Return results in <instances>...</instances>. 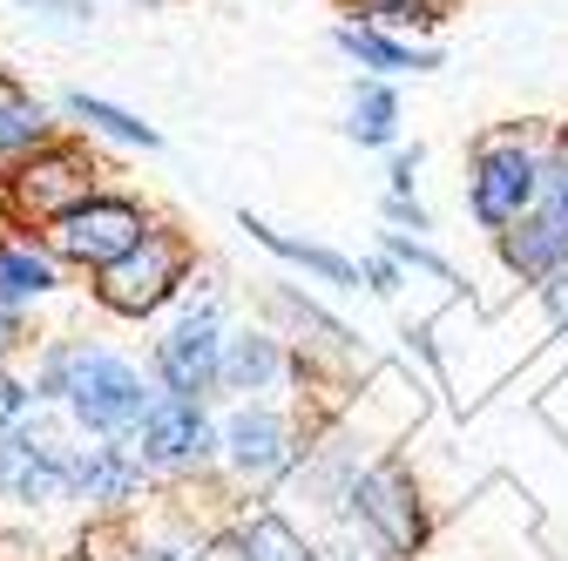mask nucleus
<instances>
[{
    "label": "nucleus",
    "instance_id": "nucleus-25",
    "mask_svg": "<svg viewBox=\"0 0 568 561\" xmlns=\"http://www.w3.org/2000/svg\"><path fill=\"white\" fill-rule=\"evenodd\" d=\"M379 217H386V231H406V237H426L434 231V210H426L419 196H379Z\"/></svg>",
    "mask_w": 568,
    "mask_h": 561
},
{
    "label": "nucleus",
    "instance_id": "nucleus-7",
    "mask_svg": "<svg viewBox=\"0 0 568 561\" xmlns=\"http://www.w3.org/2000/svg\"><path fill=\"white\" fill-rule=\"evenodd\" d=\"M224 298L217 292H203L183 305V318L156 338V386L170 399H210L217 392V366H224Z\"/></svg>",
    "mask_w": 568,
    "mask_h": 561
},
{
    "label": "nucleus",
    "instance_id": "nucleus-32",
    "mask_svg": "<svg viewBox=\"0 0 568 561\" xmlns=\"http://www.w3.org/2000/svg\"><path fill=\"white\" fill-rule=\"evenodd\" d=\"M21 345H28V338H21V312H8V305H0V366H8V359L21 353Z\"/></svg>",
    "mask_w": 568,
    "mask_h": 561
},
{
    "label": "nucleus",
    "instance_id": "nucleus-24",
    "mask_svg": "<svg viewBox=\"0 0 568 561\" xmlns=\"http://www.w3.org/2000/svg\"><path fill=\"white\" fill-rule=\"evenodd\" d=\"M535 210L555 231H568V122H555L548 143H541V196H535Z\"/></svg>",
    "mask_w": 568,
    "mask_h": 561
},
{
    "label": "nucleus",
    "instance_id": "nucleus-1",
    "mask_svg": "<svg viewBox=\"0 0 568 561\" xmlns=\"http://www.w3.org/2000/svg\"><path fill=\"white\" fill-rule=\"evenodd\" d=\"M68 406V419L89 434V440H129L150 412V379H142L122 353L89 338H54L41 366H34V406Z\"/></svg>",
    "mask_w": 568,
    "mask_h": 561
},
{
    "label": "nucleus",
    "instance_id": "nucleus-11",
    "mask_svg": "<svg viewBox=\"0 0 568 561\" xmlns=\"http://www.w3.org/2000/svg\"><path fill=\"white\" fill-rule=\"evenodd\" d=\"M292 386V345H284L271 325H237L224 332V366H217V392L244 399H271Z\"/></svg>",
    "mask_w": 568,
    "mask_h": 561
},
{
    "label": "nucleus",
    "instance_id": "nucleus-20",
    "mask_svg": "<svg viewBox=\"0 0 568 561\" xmlns=\"http://www.w3.org/2000/svg\"><path fill=\"white\" fill-rule=\"evenodd\" d=\"M61 109L75 115V122H89L95 135H115V143H129V150H163V135L142 122V115H129V109H115V102H102V95H89V89H68Z\"/></svg>",
    "mask_w": 568,
    "mask_h": 561
},
{
    "label": "nucleus",
    "instance_id": "nucleus-30",
    "mask_svg": "<svg viewBox=\"0 0 568 561\" xmlns=\"http://www.w3.org/2000/svg\"><path fill=\"white\" fill-rule=\"evenodd\" d=\"M34 14H54V21H95V0H21Z\"/></svg>",
    "mask_w": 568,
    "mask_h": 561
},
{
    "label": "nucleus",
    "instance_id": "nucleus-19",
    "mask_svg": "<svg viewBox=\"0 0 568 561\" xmlns=\"http://www.w3.org/2000/svg\"><path fill=\"white\" fill-rule=\"evenodd\" d=\"M231 548H237V561H325L292 521L284 514H271V508H257L237 534H231Z\"/></svg>",
    "mask_w": 568,
    "mask_h": 561
},
{
    "label": "nucleus",
    "instance_id": "nucleus-22",
    "mask_svg": "<svg viewBox=\"0 0 568 561\" xmlns=\"http://www.w3.org/2000/svg\"><path fill=\"white\" fill-rule=\"evenodd\" d=\"M359 8V21L366 28H386V34H434L440 21H447V0H352Z\"/></svg>",
    "mask_w": 568,
    "mask_h": 561
},
{
    "label": "nucleus",
    "instance_id": "nucleus-16",
    "mask_svg": "<svg viewBox=\"0 0 568 561\" xmlns=\"http://www.w3.org/2000/svg\"><path fill=\"white\" fill-rule=\"evenodd\" d=\"M494 251H501V264H508V277H521V285H548L555 271H568V231H555L541 210H528V217L515 224V231H501L494 237Z\"/></svg>",
    "mask_w": 568,
    "mask_h": 561
},
{
    "label": "nucleus",
    "instance_id": "nucleus-29",
    "mask_svg": "<svg viewBox=\"0 0 568 561\" xmlns=\"http://www.w3.org/2000/svg\"><path fill=\"white\" fill-rule=\"evenodd\" d=\"M535 298H541V312H548V318L568 332V271H555V277H548V285H541Z\"/></svg>",
    "mask_w": 568,
    "mask_h": 561
},
{
    "label": "nucleus",
    "instance_id": "nucleus-27",
    "mask_svg": "<svg viewBox=\"0 0 568 561\" xmlns=\"http://www.w3.org/2000/svg\"><path fill=\"white\" fill-rule=\"evenodd\" d=\"M359 277H366V292H373V298H399V292H406V271H399L386 251H373V257L359 264Z\"/></svg>",
    "mask_w": 568,
    "mask_h": 561
},
{
    "label": "nucleus",
    "instance_id": "nucleus-18",
    "mask_svg": "<svg viewBox=\"0 0 568 561\" xmlns=\"http://www.w3.org/2000/svg\"><path fill=\"white\" fill-rule=\"evenodd\" d=\"M54 292H61V264L41 244H0V305L28 312V305H41Z\"/></svg>",
    "mask_w": 568,
    "mask_h": 561
},
{
    "label": "nucleus",
    "instance_id": "nucleus-10",
    "mask_svg": "<svg viewBox=\"0 0 568 561\" xmlns=\"http://www.w3.org/2000/svg\"><path fill=\"white\" fill-rule=\"evenodd\" d=\"M0 494H8L14 508H61V501H75L61 434L34 427V419H21L14 434H0Z\"/></svg>",
    "mask_w": 568,
    "mask_h": 561
},
{
    "label": "nucleus",
    "instance_id": "nucleus-33",
    "mask_svg": "<svg viewBox=\"0 0 568 561\" xmlns=\"http://www.w3.org/2000/svg\"><path fill=\"white\" fill-rule=\"evenodd\" d=\"M135 8H163V0H135Z\"/></svg>",
    "mask_w": 568,
    "mask_h": 561
},
{
    "label": "nucleus",
    "instance_id": "nucleus-5",
    "mask_svg": "<svg viewBox=\"0 0 568 561\" xmlns=\"http://www.w3.org/2000/svg\"><path fill=\"white\" fill-rule=\"evenodd\" d=\"M312 434L298 427V412H284L277 399H244L217 419V460L244 480V487H271L284 473H298Z\"/></svg>",
    "mask_w": 568,
    "mask_h": 561
},
{
    "label": "nucleus",
    "instance_id": "nucleus-17",
    "mask_svg": "<svg viewBox=\"0 0 568 561\" xmlns=\"http://www.w3.org/2000/svg\"><path fill=\"white\" fill-rule=\"evenodd\" d=\"M399 122H406V109H399V89L393 82H373V75H359L352 82V102H345V135L359 150H399Z\"/></svg>",
    "mask_w": 568,
    "mask_h": 561
},
{
    "label": "nucleus",
    "instance_id": "nucleus-13",
    "mask_svg": "<svg viewBox=\"0 0 568 561\" xmlns=\"http://www.w3.org/2000/svg\"><path fill=\"white\" fill-rule=\"evenodd\" d=\"M264 312L284 318L277 338H284V345L298 338V353H332V359H345V366L366 359V353H359V332H352L345 318H332L318 298H305L298 285H264Z\"/></svg>",
    "mask_w": 568,
    "mask_h": 561
},
{
    "label": "nucleus",
    "instance_id": "nucleus-8",
    "mask_svg": "<svg viewBox=\"0 0 568 561\" xmlns=\"http://www.w3.org/2000/svg\"><path fill=\"white\" fill-rule=\"evenodd\" d=\"M150 210H142L135 196H89L82 210H68V217H54L48 224V244H54V257H68V264H82V271H109L115 257H129L142 237H150Z\"/></svg>",
    "mask_w": 568,
    "mask_h": 561
},
{
    "label": "nucleus",
    "instance_id": "nucleus-9",
    "mask_svg": "<svg viewBox=\"0 0 568 561\" xmlns=\"http://www.w3.org/2000/svg\"><path fill=\"white\" fill-rule=\"evenodd\" d=\"M129 453L142 460V473H196L217 460V419H210L196 399H170L156 392L142 427L129 434Z\"/></svg>",
    "mask_w": 568,
    "mask_h": 561
},
{
    "label": "nucleus",
    "instance_id": "nucleus-14",
    "mask_svg": "<svg viewBox=\"0 0 568 561\" xmlns=\"http://www.w3.org/2000/svg\"><path fill=\"white\" fill-rule=\"evenodd\" d=\"M332 48L345 61H359L373 82H393V75H434L440 68V48H419L406 34H386V28H366V21H338L332 28Z\"/></svg>",
    "mask_w": 568,
    "mask_h": 561
},
{
    "label": "nucleus",
    "instance_id": "nucleus-2",
    "mask_svg": "<svg viewBox=\"0 0 568 561\" xmlns=\"http://www.w3.org/2000/svg\"><path fill=\"white\" fill-rule=\"evenodd\" d=\"M535 196H541V143H535V129L528 122L487 129L474 143V156H467V217L487 237H501L535 210Z\"/></svg>",
    "mask_w": 568,
    "mask_h": 561
},
{
    "label": "nucleus",
    "instance_id": "nucleus-31",
    "mask_svg": "<svg viewBox=\"0 0 568 561\" xmlns=\"http://www.w3.org/2000/svg\"><path fill=\"white\" fill-rule=\"evenodd\" d=\"M325 561H386V554H379L366 534H345V541H332V554H325Z\"/></svg>",
    "mask_w": 568,
    "mask_h": 561
},
{
    "label": "nucleus",
    "instance_id": "nucleus-3",
    "mask_svg": "<svg viewBox=\"0 0 568 561\" xmlns=\"http://www.w3.org/2000/svg\"><path fill=\"white\" fill-rule=\"evenodd\" d=\"M345 514L359 521V534H366L386 561H419L426 541H434V508H426V494H419V480H413L406 453H393V447L359 473Z\"/></svg>",
    "mask_w": 568,
    "mask_h": 561
},
{
    "label": "nucleus",
    "instance_id": "nucleus-6",
    "mask_svg": "<svg viewBox=\"0 0 568 561\" xmlns=\"http://www.w3.org/2000/svg\"><path fill=\"white\" fill-rule=\"evenodd\" d=\"M89 196H95V156L82 143H48L8 163V176H0V210L14 224H54L68 210H82Z\"/></svg>",
    "mask_w": 568,
    "mask_h": 561
},
{
    "label": "nucleus",
    "instance_id": "nucleus-21",
    "mask_svg": "<svg viewBox=\"0 0 568 561\" xmlns=\"http://www.w3.org/2000/svg\"><path fill=\"white\" fill-rule=\"evenodd\" d=\"M34 150H48V109L21 89L0 95V163H21Z\"/></svg>",
    "mask_w": 568,
    "mask_h": 561
},
{
    "label": "nucleus",
    "instance_id": "nucleus-15",
    "mask_svg": "<svg viewBox=\"0 0 568 561\" xmlns=\"http://www.w3.org/2000/svg\"><path fill=\"white\" fill-rule=\"evenodd\" d=\"M237 231H244L251 244H264L277 264H298L305 277H318V285H332V292H359V285H366V277H359V257H345V251H332V244H312V237H292V231L251 217V210H237Z\"/></svg>",
    "mask_w": 568,
    "mask_h": 561
},
{
    "label": "nucleus",
    "instance_id": "nucleus-26",
    "mask_svg": "<svg viewBox=\"0 0 568 561\" xmlns=\"http://www.w3.org/2000/svg\"><path fill=\"white\" fill-rule=\"evenodd\" d=\"M28 412H34V386H21L8 366H0V434H14Z\"/></svg>",
    "mask_w": 568,
    "mask_h": 561
},
{
    "label": "nucleus",
    "instance_id": "nucleus-4",
    "mask_svg": "<svg viewBox=\"0 0 568 561\" xmlns=\"http://www.w3.org/2000/svg\"><path fill=\"white\" fill-rule=\"evenodd\" d=\"M190 237L176 224H150V237H142L129 257H115L109 271H95V305L109 318H156L183 285H190Z\"/></svg>",
    "mask_w": 568,
    "mask_h": 561
},
{
    "label": "nucleus",
    "instance_id": "nucleus-28",
    "mask_svg": "<svg viewBox=\"0 0 568 561\" xmlns=\"http://www.w3.org/2000/svg\"><path fill=\"white\" fill-rule=\"evenodd\" d=\"M419 163H426V150H419V143H413V150L399 143V150H393V163H386V190H393V196H413V176H419Z\"/></svg>",
    "mask_w": 568,
    "mask_h": 561
},
{
    "label": "nucleus",
    "instance_id": "nucleus-23",
    "mask_svg": "<svg viewBox=\"0 0 568 561\" xmlns=\"http://www.w3.org/2000/svg\"><path fill=\"white\" fill-rule=\"evenodd\" d=\"M379 251H386V257H393L406 277L419 271V277H434V285H447V292H467L460 264H454V257H440V251L426 244V237H406V231H379Z\"/></svg>",
    "mask_w": 568,
    "mask_h": 561
},
{
    "label": "nucleus",
    "instance_id": "nucleus-12",
    "mask_svg": "<svg viewBox=\"0 0 568 561\" xmlns=\"http://www.w3.org/2000/svg\"><path fill=\"white\" fill-rule=\"evenodd\" d=\"M68 487H75V501L102 508V514H122L142 501V460L129 453V440H95V447H68Z\"/></svg>",
    "mask_w": 568,
    "mask_h": 561
}]
</instances>
